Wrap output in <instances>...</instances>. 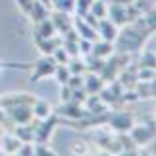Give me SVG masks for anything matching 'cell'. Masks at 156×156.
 <instances>
[{"mask_svg":"<svg viewBox=\"0 0 156 156\" xmlns=\"http://www.w3.org/2000/svg\"><path fill=\"white\" fill-rule=\"evenodd\" d=\"M138 65H140V67H154V50L142 51V57H140V61H138Z\"/></svg>","mask_w":156,"mask_h":156,"instance_id":"obj_25","label":"cell"},{"mask_svg":"<svg viewBox=\"0 0 156 156\" xmlns=\"http://www.w3.org/2000/svg\"><path fill=\"white\" fill-rule=\"evenodd\" d=\"M53 2V8L59 12H73V6H75V0H51Z\"/></svg>","mask_w":156,"mask_h":156,"instance_id":"obj_22","label":"cell"},{"mask_svg":"<svg viewBox=\"0 0 156 156\" xmlns=\"http://www.w3.org/2000/svg\"><path fill=\"white\" fill-rule=\"evenodd\" d=\"M65 65H67V69H69V73H71V75H83V71H85V61L81 59L79 55L69 57V61Z\"/></svg>","mask_w":156,"mask_h":156,"instance_id":"obj_18","label":"cell"},{"mask_svg":"<svg viewBox=\"0 0 156 156\" xmlns=\"http://www.w3.org/2000/svg\"><path fill=\"white\" fill-rule=\"evenodd\" d=\"M28 16L32 18V22H34V24H38L40 20H44V18H48V16H50L48 4H44L42 0H34V4H32L30 12H28Z\"/></svg>","mask_w":156,"mask_h":156,"instance_id":"obj_13","label":"cell"},{"mask_svg":"<svg viewBox=\"0 0 156 156\" xmlns=\"http://www.w3.org/2000/svg\"><path fill=\"white\" fill-rule=\"evenodd\" d=\"M89 53H91V55H95V57L105 59V57L111 55V53H115V46H113V42H107V40H95Z\"/></svg>","mask_w":156,"mask_h":156,"instance_id":"obj_11","label":"cell"},{"mask_svg":"<svg viewBox=\"0 0 156 156\" xmlns=\"http://www.w3.org/2000/svg\"><path fill=\"white\" fill-rule=\"evenodd\" d=\"M53 75H55L57 81H59V85H63V83H67V79H69L71 73H69V69H67V65H65V63H57Z\"/></svg>","mask_w":156,"mask_h":156,"instance_id":"obj_21","label":"cell"},{"mask_svg":"<svg viewBox=\"0 0 156 156\" xmlns=\"http://www.w3.org/2000/svg\"><path fill=\"white\" fill-rule=\"evenodd\" d=\"M109 2H117V4H130L133 0H109Z\"/></svg>","mask_w":156,"mask_h":156,"instance_id":"obj_29","label":"cell"},{"mask_svg":"<svg viewBox=\"0 0 156 156\" xmlns=\"http://www.w3.org/2000/svg\"><path fill=\"white\" fill-rule=\"evenodd\" d=\"M51 57L55 59V63H67V61H69V55H67V51L63 50V46H61V44L51 51Z\"/></svg>","mask_w":156,"mask_h":156,"instance_id":"obj_23","label":"cell"},{"mask_svg":"<svg viewBox=\"0 0 156 156\" xmlns=\"http://www.w3.org/2000/svg\"><path fill=\"white\" fill-rule=\"evenodd\" d=\"M51 107L46 103V101H34L32 103V115H34L36 119H46L48 115H50Z\"/></svg>","mask_w":156,"mask_h":156,"instance_id":"obj_19","label":"cell"},{"mask_svg":"<svg viewBox=\"0 0 156 156\" xmlns=\"http://www.w3.org/2000/svg\"><path fill=\"white\" fill-rule=\"evenodd\" d=\"M12 133L20 142H34V129L30 125H16V129H12Z\"/></svg>","mask_w":156,"mask_h":156,"instance_id":"obj_15","label":"cell"},{"mask_svg":"<svg viewBox=\"0 0 156 156\" xmlns=\"http://www.w3.org/2000/svg\"><path fill=\"white\" fill-rule=\"evenodd\" d=\"M111 126H113L115 130H119V133H129L130 126L134 125V117L129 113H113V115H107V121Z\"/></svg>","mask_w":156,"mask_h":156,"instance_id":"obj_5","label":"cell"},{"mask_svg":"<svg viewBox=\"0 0 156 156\" xmlns=\"http://www.w3.org/2000/svg\"><path fill=\"white\" fill-rule=\"evenodd\" d=\"M85 107H87V113H89V115H101V113L107 109V105L101 101L99 95L87 97V99H85Z\"/></svg>","mask_w":156,"mask_h":156,"instance_id":"obj_16","label":"cell"},{"mask_svg":"<svg viewBox=\"0 0 156 156\" xmlns=\"http://www.w3.org/2000/svg\"><path fill=\"white\" fill-rule=\"evenodd\" d=\"M89 12L93 16H97V18H105L107 16V0H93Z\"/></svg>","mask_w":156,"mask_h":156,"instance_id":"obj_20","label":"cell"},{"mask_svg":"<svg viewBox=\"0 0 156 156\" xmlns=\"http://www.w3.org/2000/svg\"><path fill=\"white\" fill-rule=\"evenodd\" d=\"M105 81L99 77V73H93V71H87V75L83 77V89L87 95H97L101 91Z\"/></svg>","mask_w":156,"mask_h":156,"instance_id":"obj_10","label":"cell"},{"mask_svg":"<svg viewBox=\"0 0 156 156\" xmlns=\"http://www.w3.org/2000/svg\"><path fill=\"white\" fill-rule=\"evenodd\" d=\"M91 46H93V42H91V40L79 38V40H77V48H79V55H87V53L91 51Z\"/></svg>","mask_w":156,"mask_h":156,"instance_id":"obj_26","label":"cell"},{"mask_svg":"<svg viewBox=\"0 0 156 156\" xmlns=\"http://www.w3.org/2000/svg\"><path fill=\"white\" fill-rule=\"evenodd\" d=\"M148 40V36L142 34L140 30L133 26V24H125L121 32H117V38H115L113 46H115V53H133L136 50H140L142 44Z\"/></svg>","mask_w":156,"mask_h":156,"instance_id":"obj_1","label":"cell"},{"mask_svg":"<svg viewBox=\"0 0 156 156\" xmlns=\"http://www.w3.org/2000/svg\"><path fill=\"white\" fill-rule=\"evenodd\" d=\"M73 30L77 32V36H79V38L91 40V42L99 40V36H97V30L89 26V24L85 22V20L81 18V16H75V18H73Z\"/></svg>","mask_w":156,"mask_h":156,"instance_id":"obj_8","label":"cell"},{"mask_svg":"<svg viewBox=\"0 0 156 156\" xmlns=\"http://www.w3.org/2000/svg\"><path fill=\"white\" fill-rule=\"evenodd\" d=\"M51 22H53V28H55V32H59L61 36L65 34L67 30H71L73 28V18L67 14V12H59V10H55L51 14Z\"/></svg>","mask_w":156,"mask_h":156,"instance_id":"obj_9","label":"cell"},{"mask_svg":"<svg viewBox=\"0 0 156 156\" xmlns=\"http://www.w3.org/2000/svg\"><path fill=\"white\" fill-rule=\"evenodd\" d=\"M53 34H55V28H53V22L50 20V16L44 20H40L38 24H36V40L40 38H53Z\"/></svg>","mask_w":156,"mask_h":156,"instance_id":"obj_14","label":"cell"},{"mask_svg":"<svg viewBox=\"0 0 156 156\" xmlns=\"http://www.w3.org/2000/svg\"><path fill=\"white\" fill-rule=\"evenodd\" d=\"M95 30H97V36H99V40L115 42V38H117V32H119V26H115V24L105 16V18H99V24H97Z\"/></svg>","mask_w":156,"mask_h":156,"instance_id":"obj_7","label":"cell"},{"mask_svg":"<svg viewBox=\"0 0 156 156\" xmlns=\"http://www.w3.org/2000/svg\"><path fill=\"white\" fill-rule=\"evenodd\" d=\"M134 91L138 93V99H144V97H154V81H138L134 85Z\"/></svg>","mask_w":156,"mask_h":156,"instance_id":"obj_17","label":"cell"},{"mask_svg":"<svg viewBox=\"0 0 156 156\" xmlns=\"http://www.w3.org/2000/svg\"><path fill=\"white\" fill-rule=\"evenodd\" d=\"M129 136L133 138V142L134 144H148L150 140L154 138V125H140V126H130V133H129Z\"/></svg>","mask_w":156,"mask_h":156,"instance_id":"obj_6","label":"cell"},{"mask_svg":"<svg viewBox=\"0 0 156 156\" xmlns=\"http://www.w3.org/2000/svg\"><path fill=\"white\" fill-rule=\"evenodd\" d=\"M10 117V121L14 125H30L34 115H32V105H18V107H10L4 109Z\"/></svg>","mask_w":156,"mask_h":156,"instance_id":"obj_4","label":"cell"},{"mask_svg":"<svg viewBox=\"0 0 156 156\" xmlns=\"http://www.w3.org/2000/svg\"><path fill=\"white\" fill-rule=\"evenodd\" d=\"M91 2L93 0H75V6H73L75 14L77 16H85L89 12V8H91Z\"/></svg>","mask_w":156,"mask_h":156,"instance_id":"obj_24","label":"cell"},{"mask_svg":"<svg viewBox=\"0 0 156 156\" xmlns=\"http://www.w3.org/2000/svg\"><path fill=\"white\" fill-rule=\"evenodd\" d=\"M16 4H18V8L24 12V14H28L32 8V4H34V0H16Z\"/></svg>","mask_w":156,"mask_h":156,"instance_id":"obj_27","label":"cell"},{"mask_svg":"<svg viewBox=\"0 0 156 156\" xmlns=\"http://www.w3.org/2000/svg\"><path fill=\"white\" fill-rule=\"evenodd\" d=\"M55 122H57L55 115H53V117L48 115L46 119H38V125L34 126V142H48V138H50Z\"/></svg>","mask_w":156,"mask_h":156,"instance_id":"obj_2","label":"cell"},{"mask_svg":"<svg viewBox=\"0 0 156 156\" xmlns=\"http://www.w3.org/2000/svg\"><path fill=\"white\" fill-rule=\"evenodd\" d=\"M57 113L61 117H69V119H83L85 113L81 109V103H73V101H65L63 105L57 109Z\"/></svg>","mask_w":156,"mask_h":156,"instance_id":"obj_12","label":"cell"},{"mask_svg":"<svg viewBox=\"0 0 156 156\" xmlns=\"http://www.w3.org/2000/svg\"><path fill=\"white\" fill-rule=\"evenodd\" d=\"M81 18H83L85 22H87L89 26H91V28H97V24H99V18H97V16H93L91 12H87V14H85V16H81Z\"/></svg>","mask_w":156,"mask_h":156,"instance_id":"obj_28","label":"cell"},{"mask_svg":"<svg viewBox=\"0 0 156 156\" xmlns=\"http://www.w3.org/2000/svg\"><path fill=\"white\" fill-rule=\"evenodd\" d=\"M55 59L51 55H44L36 61L34 65V73H32V81H38V79H44V77H51L53 71H55Z\"/></svg>","mask_w":156,"mask_h":156,"instance_id":"obj_3","label":"cell"}]
</instances>
